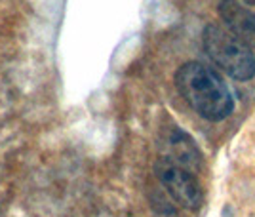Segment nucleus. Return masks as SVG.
<instances>
[{
	"instance_id": "f257e3e1",
	"label": "nucleus",
	"mask_w": 255,
	"mask_h": 217,
	"mask_svg": "<svg viewBox=\"0 0 255 217\" xmlns=\"http://www.w3.org/2000/svg\"><path fill=\"white\" fill-rule=\"evenodd\" d=\"M175 86L183 99L210 122L229 118L234 110V98L225 80L212 67L189 61L175 73Z\"/></svg>"
},
{
	"instance_id": "f03ea898",
	"label": "nucleus",
	"mask_w": 255,
	"mask_h": 217,
	"mask_svg": "<svg viewBox=\"0 0 255 217\" xmlns=\"http://www.w3.org/2000/svg\"><path fill=\"white\" fill-rule=\"evenodd\" d=\"M204 50L213 63L234 80H250L255 76L254 50L238 40L229 29L208 25L204 29Z\"/></svg>"
},
{
	"instance_id": "7ed1b4c3",
	"label": "nucleus",
	"mask_w": 255,
	"mask_h": 217,
	"mask_svg": "<svg viewBox=\"0 0 255 217\" xmlns=\"http://www.w3.org/2000/svg\"><path fill=\"white\" fill-rule=\"evenodd\" d=\"M154 172H156L160 183L166 187V191L177 204H181L187 210H198L202 206V189L191 170L175 164L170 158H160L158 162L154 164Z\"/></svg>"
},
{
	"instance_id": "20e7f679",
	"label": "nucleus",
	"mask_w": 255,
	"mask_h": 217,
	"mask_svg": "<svg viewBox=\"0 0 255 217\" xmlns=\"http://www.w3.org/2000/svg\"><path fill=\"white\" fill-rule=\"evenodd\" d=\"M219 17L225 27L252 50L255 48V13L242 6L238 0H221Z\"/></svg>"
},
{
	"instance_id": "39448f33",
	"label": "nucleus",
	"mask_w": 255,
	"mask_h": 217,
	"mask_svg": "<svg viewBox=\"0 0 255 217\" xmlns=\"http://www.w3.org/2000/svg\"><path fill=\"white\" fill-rule=\"evenodd\" d=\"M170 151H171V158L175 164H179L187 170H196L200 168V162H202V154L196 149L194 141L191 139V135H187L183 130L175 128V130L170 133Z\"/></svg>"
},
{
	"instance_id": "423d86ee",
	"label": "nucleus",
	"mask_w": 255,
	"mask_h": 217,
	"mask_svg": "<svg viewBox=\"0 0 255 217\" xmlns=\"http://www.w3.org/2000/svg\"><path fill=\"white\" fill-rule=\"evenodd\" d=\"M242 2H246L248 6H255V0H242Z\"/></svg>"
}]
</instances>
